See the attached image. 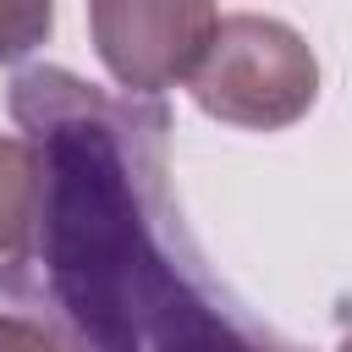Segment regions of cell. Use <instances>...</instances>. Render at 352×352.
Returning <instances> with one entry per match:
<instances>
[{
  "mask_svg": "<svg viewBox=\"0 0 352 352\" xmlns=\"http://www.w3.org/2000/svg\"><path fill=\"white\" fill-rule=\"evenodd\" d=\"M0 352H66V346L28 314H0Z\"/></svg>",
  "mask_w": 352,
  "mask_h": 352,
  "instance_id": "obj_6",
  "label": "cell"
},
{
  "mask_svg": "<svg viewBox=\"0 0 352 352\" xmlns=\"http://www.w3.org/2000/svg\"><path fill=\"white\" fill-rule=\"evenodd\" d=\"M38 192H44L38 148L28 138L0 132V258H11L28 242V231L38 220Z\"/></svg>",
  "mask_w": 352,
  "mask_h": 352,
  "instance_id": "obj_4",
  "label": "cell"
},
{
  "mask_svg": "<svg viewBox=\"0 0 352 352\" xmlns=\"http://www.w3.org/2000/svg\"><path fill=\"white\" fill-rule=\"evenodd\" d=\"M11 116L38 148V220L0 258V302L66 352H292L236 297L170 198V116L66 66H28Z\"/></svg>",
  "mask_w": 352,
  "mask_h": 352,
  "instance_id": "obj_1",
  "label": "cell"
},
{
  "mask_svg": "<svg viewBox=\"0 0 352 352\" xmlns=\"http://www.w3.org/2000/svg\"><path fill=\"white\" fill-rule=\"evenodd\" d=\"M55 28V6L50 0H0V66L22 60L28 50H38Z\"/></svg>",
  "mask_w": 352,
  "mask_h": 352,
  "instance_id": "obj_5",
  "label": "cell"
},
{
  "mask_svg": "<svg viewBox=\"0 0 352 352\" xmlns=\"http://www.w3.org/2000/svg\"><path fill=\"white\" fill-rule=\"evenodd\" d=\"M204 116L248 132H280L302 121L319 99V60L308 38L258 11H220L209 44L187 77Z\"/></svg>",
  "mask_w": 352,
  "mask_h": 352,
  "instance_id": "obj_2",
  "label": "cell"
},
{
  "mask_svg": "<svg viewBox=\"0 0 352 352\" xmlns=\"http://www.w3.org/2000/svg\"><path fill=\"white\" fill-rule=\"evenodd\" d=\"M336 352H352V336H346V341H341V346H336Z\"/></svg>",
  "mask_w": 352,
  "mask_h": 352,
  "instance_id": "obj_7",
  "label": "cell"
},
{
  "mask_svg": "<svg viewBox=\"0 0 352 352\" xmlns=\"http://www.w3.org/2000/svg\"><path fill=\"white\" fill-rule=\"evenodd\" d=\"M214 6L204 0H94L88 28L104 72L126 88V99H160L170 82H187L209 28Z\"/></svg>",
  "mask_w": 352,
  "mask_h": 352,
  "instance_id": "obj_3",
  "label": "cell"
}]
</instances>
